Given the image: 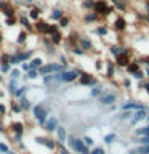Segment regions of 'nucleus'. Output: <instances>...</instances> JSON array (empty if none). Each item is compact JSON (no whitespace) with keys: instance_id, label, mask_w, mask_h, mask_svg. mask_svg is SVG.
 I'll return each mask as SVG.
<instances>
[{"instance_id":"cd10ccee","label":"nucleus","mask_w":149,"mask_h":154,"mask_svg":"<svg viewBox=\"0 0 149 154\" xmlns=\"http://www.w3.org/2000/svg\"><path fill=\"white\" fill-rule=\"evenodd\" d=\"M10 111L14 114V116H21L23 114V109H21V106H19V101L18 100H11L10 101Z\"/></svg>"},{"instance_id":"1a4fd4ad","label":"nucleus","mask_w":149,"mask_h":154,"mask_svg":"<svg viewBox=\"0 0 149 154\" xmlns=\"http://www.w3.org/2000/svg\"><path fill=\"white\" fill-rule=\"evenodd\" d=\"M128 21H127V18H125V14H119L117 18H115V21L111 24V27L114 29L117 34H125L127 32V29H128Z\"/></svg>"},{"instance_id":"49530a36","label":"nucleus","mask_w":149,"mask_h":154,"mask_svg":"<svg viewBox=\"0 0 149 154\" xmlns=\"http://www.w3.org/2000/svg\"><path fill=\"white\" fill-rule=\"evenodd\" d=\"M8 114V106L3 103V101H0V116L2 117H5V116Z\"/></svg>"},{"instance_id":"79ce46f5","label":"nucleus","mask_w":149,"mask_h":154,"mask_svg":"<svg viewBox=\"0 0 149 154\" xmlns=\"http://www.w3.org/2000/svg\"><path fill=\"white\" fill-rule=\"evenodd\" d=\"M132 79L133 80H144V79H146V74H144V69H139V71H136V72H135V74L132 75Z\"/></svg>"},{"instance_id":"f8f14e48","label":"nucleus","mask_w":149,"mask_h":154,"mask_svg":"<svg viewBox=\"0 0 149 154\" xmlns=\"http://www.w3.org/2000/svg\"><path fill=\"white\" fill-rule=\"evenodd\" d=\"M10 135H26V125L21 120H11L8 124Z\"/></svg>"},{"instance_id":"5701e85b","label":"nucleus","mask_w":149,"mask_h":154,"mask_svg":"<svg viewBox=\"0 0 149 154\" xmlns=\"http://www.w3.org/2000/svg\"><path fill=\"white\" fill-rule=\"evenodd\" d=\"M21 79H11V77H8V80H7V93L8 95H11L18 90V87L21 85V82H19Z\"/></svg>"},{"instance_id":"c03bdc74","label":"nucleus","mask_w":149,"mask_h":154,"mask_svg":"<svg viewBox=\"0 0 149 154\" xmlns=\"http://www.w3.org/2000/svg\"><path fill=\"white\" fill-rule=\"evenodd\" d=\"M95 69H96V72H103V69H104V61L101 60V58L95 60Z\"/></svg>"},{"instance_id":"e433bc0d","label":"nucleus","mask_w":149,"mask_h":154,"mask_svg":"<svg viewBox=\"0 0 149 154\" xmlns=\"http://www.w3.org/2000/svg\"><path fill=\"white\" fill-rule=\"evenodd\" d=\"M11 64H8V63H0V74L2 75H8L10 71H11Z\"/></svg>"},{"instance_id":"603ef678","label":"nucleus","mask_w":149,"mask_h":154,"mask_svg":"<svg viewBox=\"0 0 149 154\" xmlns=\"http://www.w3.org/2000/svg\"><path fill=\"white\" fill-rule=\"evenodd\" d=\"M3 43H5V34H3V32H0V50H2Z\"/></svg>"},{"instance_id":"423d86ee","label":"nucleus","mask_w":149,"mask_h":154,"mask_svg":"<svg viewBox=\"0 0 149 154\" xmlns=\"http://www.w3.org/2000/svg\"><path fill=\"white\" fill-rule=\"evenodd\" d=\"M99 82H101V80H99L95 74H90V72H87V71L82 69L80 75H79V80H77V84H79L80 87H88V88H91V87L98 85Z\"/></svg>"},{"instance_id":"4c0bfd02","label":"nucleus","mask_w":149,"mask_h":154,"mask_svg":"<svg viewBox=\"0 0 149 154\" xmlns=\"http://www.w3.org/2000/svg\"><path fill=\"white\" fill-rule=\"evenodd\" d=\"M56 58H58V63H59V64H62V66H66V67H69V60H67V56L64 55V53H58L56 55Z\"/></svg>"},{"instance_id":"c756f323","label":"nucleus","mask_w":149,"mask_h":154,"mask_svg":"<svg viewBox=\"0 0 149 154\" xmlns=\"http://www.w3.org/2000/svg\"><path fill=\"white\" fill-rule=\"evenodd\" d=\"M69 55H74V56H79V58H82V56H85L87 55V51L82 48L80 45H74V47H71V50H69Z\"/></svg>"},{"instance_id":"6e6552de","label":"nucleus","mask_w":149,"mask_h":154,"mask_svg":"<svg viewBox=\"0 0 149 154\" xmlns=\"http://www.w3.org/2000/svg\"><path fill=\"white\" fill-rule=\"evenodd\" d=\"M34 141H35L37 144H40V146H43L45 149H48V151L56 152V138H51V137H48V135H43V137H35Z\"/></svg>"},{"instance_id":"6ab92c4d","label":"nucleus","mask_w":149,"mask_h":154,"mask_svg":"<svg viewBox=\"0 0 149 154\" xmlns=\"http://www.w3.org/2000/svg\"><path fill=\"white\" fill-rule=\"evenodd\" d=\"M56 141H61V143H66L67 141V137H69V130H67L66 125H59V127L56 128Z\"/></svg>"},{"instance_id":"393cba45","label":"nucleus","mask_w":149,"mask_h":154,"mask_svg":"<svg viewBox=\"0 0 149 154\" xmlns=\"http://www.w3.org/2000/svg\"><path fill=\"white\" fill-rule=\"evenodd\" d=\"M50 37V40L53 45H56V47H61L62 45V42L66 40V37H64V34H62V31H58L55 34H51V35H48Z\"/></svg>"},{"instance_id":"f704fd0d","label":"nucleus","mask_w":149,"mask_h":154,"mask_svg":"<svg viewBox=\"0 0 149 154\" xmlns=\"http://www.w3.org/2000/svg\"><path fill=\"white\" fill-rule=\"evenodd\" d=\"M26 77H27V80H37L38 77H42V75H40V72H38V69H31L29 72H26Z\"/></svg>"},{"instance_id":"dca6fc26","label":"nucleus","mask_w":149,"mask_h":154,"mask_svg":"<svg viewBox=\"0 0 149 154\" xmlns=\"http://www.w3.org/2000/svg\"><path fill=\"white\" fill-rule=\"evenodd\" d=\"M27 38H29V32L24 31V29H19L18 31V35L14 38V45L19 47V48H24L27 43Z\"/></svg>"},{"instance_id":"aec40b11","label":"nucleus","mask_w":149,"mask_h":154,"mask_svg":"<svg viewBox=\"0 0 149 154\" xmlns=\"http://www.w3.org/2000/svg\"><path fill=\"white\" fill-rule=\"evenodd\" d=\"M106 90V85L103 84V82H99L98 85H95V87H91L90 88V98L91 100H98L101 95H103V91Z\"/></svg>"},{"instance_id":"b1692460","label":"nucleus","mask_w":149,"mask_h":154,"mask_svg":"<svg viewBox=\"0 0 149 154\" xmlns=\"http://www.w3.org/2000/svg\"><path fill=\"white\" fill-rule=\"evenodd\" d=\"M139 69H143V66L139 64V61L136 60V58H133V60L130 61V64H128L127 67H125V72H127V74H128L130 77H132V75L135 74V72L139 71Z\"/></svg>"},{"instance_id":"a19ab883","label":"nucleus","mask_w":149,"mask_h":154,"mask_svg":"<svg viewBox=\"0 0 149 154\" xmlns=\"http://www.w3.org/2000/svg\"><path fill=\"white\" fill-rule=\"evenodd\" d=\"M82 138H84V143H85V146H88L90 149L95 146V138H93V137H90V135H84Z\"/></svg>"},{"instance_id":"7ed1b4c3","label":"nucleus","mask_w":149,"mask_h":154,"mask_svg":"<svg viewBox=\"0 0 149 154\" xmlns=\"http://www.w3.org/2000/svg\"><path fill=\"white\" fill-rule=\"evenodd\" d=\"M93 11L98 14V16H101L103 19H106V18H109L111 14L115 11V7H114V5H111L108 0H95Z\"/></svg>"},{"instance_id":"c9c22d12","label":"nucleus","mask_w":149,"mask_h":154,"mask_svg":"<svg viewBox=\"0 0 149 154\" xmlns=\"http://www.w3.org/2000/svg\"><path fill=\"white\" fill-rule=\"evenodd\" d=\"M93 7H95V0H82V8L85 11H93Z\"/></svg>"},{"instance_id":"864d4df0","label":"nucleus","mask_w":149,"mask_h":154,"mask_svg":"<svg viewBox=\"0 0 149 154\" xmlns=\"http://www.w3.org/2000/svg\"><path fill=\"white\" fill-rule=\"evenodd\" d=\"M16 146H18L19 151H26V144H24V143H19V144H16Z\"/></svg>"},{"instance_id":"72a5a7b5","label":"nucleus","mask_w":149,"mask_h":154,"mask_svg":"<svg viewBox=\"0 0 149 154\" xmlns=\"http://www.w3.org/2000/svg\"><path fill=\"white\" fill-rule=\"evenodd\" d=\"M23 74H24V72L19 69V66H16V67H11V71H10L8 77H11V79H21Z\"/></svg>"},{"instance_id":"0eeeda50","label":"nucleus","mask_w":149,"mask_h":154,"mask_svg":"<svg viewBox=\"0 0 149 154\" xmlns=\"http://www.w3.org/2000/svg\"><path fill=\"white\" fill-rule=\"evenodd\" d=\"M18 26L27 31L29 34H34V23L27 16V11L24 13V10H18Z\"/></svg>"},{"instance_id":"3c124183","label":"nucleus","mask_w":149,"mask_h":154,"mask_svg":"<svg viewBox=\"0 0 149 154\" xmlns=\"http://www.w3.org/2000/svg\"><path fill=\"white\" fill-rule=\"evenodd\" d=\"M117 108H119L117 103H115V104H111V106H108V112H114V111H117Z\"/></svg>"},{"instance_id":"4be33fe9","label":"nucleus","mask_w":149,"mask_h":154,"mask_svg":"<svg viewBox=\"0 0 149 154\" xmlns=\"http://www.w3.org/2000/svg\"><path fill=\"white\" fill-rule=\"evenodd\" d=\"M19 106H21V109H23V112H31L32 111V106H34V101L29 98V96H23V98H19Z\"/></svg>"},{"instance_id":"6e6d98bb","label":"nucleus","mask_w":149,"mask_h":154,"mask_svg":"<svg viewBox=\"0 0 149 154\" xmlns=\"http://www.w3.org/2000/svg\"><path fill=\"white\" fill-rule=\"evenodd\" d=\"M144 69V74H146V79L149 80V67H143Z\"/></svg>"},{"instance_id":"bb28decb","label":"nucleus","mask_w":149,"mask_h":154,"mask_svg":"<svg viewBox=\"0 0 149 154\" xmlns=\"http://www.w3.org/2000/svg\"><path fill=\"white\" fill-rule=\"evenodd\" d=\"M117 140H119V135L117 133H115V132H109V133H106L104 137H103V143L106 144V146H112Z\"/></svg>"},{"instance_id":"ea45409f","label":"nucleus","mask_w":149,"mask_h":154,"mask_svg":"<svg viewBox=\"0 0 149 154\" xmlns=\"http://www.w3.org/2000/svg\"><path fill=\"white\" fill-rule=\"evenodd\" d=\"M5 27H16V24H18V16L16 18H5Z\"/></svg>"},{"instance_id":"f3484780","label":"nucleus","mask_w":149,"mask_h":154,"mask_svg":"<svg viewBox=\"0 0 149 154\" xmlns=\"http://www.w3.org/2000/svg\"><path fill=\"white\" fill-rule=\"evenodd\" d=\"M101 21H104L101 16H98L95 11H87L84 14V23L87 24V26H90V24H96V23H101Z\"/></svg>"},{"instance_id":"9b49d317","label":"nucleus","mask_w":149,"mask_h":154,"mask_svg":"<svg viewBox=\"0 0 149 154\" xmlns=\"http://www.w3.org/2000/svg\"><path fill=\"white\" fill-rule=\"evenodd\" d=\"M61 125V122H59V117L58 116H53V114H50V117L47 119V122H45V125H43V130H45V133H48V135H51V133H55L56 132V128Z\"/></svg>"},{"instance_id":"a18cd8bd","label":"nucleus","mask_w":149,"mask_h":154,"mask_svg":"<svg viewBox=\"0 0 149 154\" xmlns=\"http://www.w3.org/2000/svg\"><path fill=\"white\" fill-rule=\"evenodd\" d=\"M19 69L26 74V72H29L32 69V66H31V63H29V61H26V63H21V64H19Z\"/></svg>"},{"instance_id":"4d7b16f0","label":"nucleus","mask_w":149,"mask_h":154,"mask_svg":"<svg viewBox=\"0 0 149 154\" xmlns=\"http://www.w3.org/2000/svg\"><path fill=\"white\" fill-rule=\"evenodd\" d=\"M5 95H7V93H5V91H3V90H0V101H2V100L5 98Z\"/></svg>"},{"instance_id":"412c9836","label":"nucleus","mask_w":149,"mask_h":154,"mask_svg":"<svg viewBox=\"0 0 149 154\" xmlns=\"http://www.w3.org/2000/svg\"><path fill=\"white\" fill-rule=\"evenodd\" d=\"M29 91H31V85H29V84H21V85L18 87V90L13 93L11 98L19 100V98H23V96H26V95L29 93Z\"/></svg>"},{"instance_id":"f257e3e1","label":"nucleus","mask_w":149,"mask_h":154,"mask_svg":"<svg viewBox=\"0 0 149 154\" xmlns=\"http://www.w3.org/2000/svg\"><path fill=\"white\" fill-rule=\"evenodd\" d=\"M51 106L47 103V101H38V103H34L32 106V119L35 120V124L38 125L40 128H43V125H45L47 119L50 117L51 114Z\"/></svg>"},{"instance_id":"c85d7f7f","label":"nucleus","mask_w":149,"mask_h":154,"mask_svg":"<svg viewBox=\"0 0 149 154\" xmlns=\"http://www.w3.org/2000/svg\"><path fill=\"white\" fill-rule=\"evenodd\" d=\"M147 135H149V122L146 125L135 128V132H133V137H147Z\"/></svg>"},{"instance_id":"a878e982","label":"nucleus","mask_w":149,"mask_h":154,"mask_svg":"<svg viewBox=\"0 0 149 154\" xmlns=\"http://www.w3.org/2000/svg\"><path fill=\"white\" fill-rule=\"evenodd\" d=\"M64 14H66L64 10L59 8V7H53V8L50 10V19H51V21H55V23L59 21V19L64 16Z\"/></svg>"},{"instance_id":"2f4dec72","label":"nucleus","mask_w":149,"mask_h":154,"mask_svg":"<svg viewBox=\"0 0 149 154\" xmlns=\"http://www.w3.org/2000/svg\"><path fill=\"white\" fill-rule=\"evenodd\" d=\"M29 63H31L32 69H40V67L43 66V63H45V61H43V58H42V56H34V58H32V60L29 61Z\"/></svg>"},{"instance_id":"8fccbe9b","label":"nucleus","mask_w":149,"mask_h":154,"mask_svg":"<svg viewBox=\"0 0 149 154\" xmlns=\"http://www.w3.org/2000/svg\"><path fill=\"white\" fill-rule=\"evenodd\" d=\"M103 146H93L90 149V154H101V151H103Z\"/></svg>"},{"instance_id":"052dcab7","label":"nucleus","mask_w":149,"mask_h":154,"mask_svg":"<svg viewBox=\"0 0 149 154\" xmlns=\"http://www.w3.org/2000/svg\"><path fill=\"white\" fill-rule=\"evenodd\" d=\"M0 119H3V117H2V116H0Z\"/></svg>"},{"instance_id":"bf43d9fd","label":"nucleus","mask_w":149,"mask_h":154,"mask_svg":"<svg viewBox=\"0 0 149 154\" xmlns=\"http://www.w3.org/2000/svg\"><path fill=\"white\" fill-rule=\"evenodd\" d=\"M2 84H3V75L0 74V85H2Z\"/></svg>"},{"instance_id":"09e8293b","label":"nucleus","mask_w":149,"mask_h":154,"mask_svg":"<svg viewBox=\"0 0 149 154\" xmlns=\"http://www.w3.org/2000/svg\"><path fill=\"white\" fill-rule=\"evenodd\" d=\"M10 151V146L7 143H3V141H0V154H7Z\"/></svg>"},{"instance_id":"ddd939ff","label":"nucleus","mask_w":149,"mask_h":154,"mask_svg":"<svg viewBox=\"0 0 149 154\" xmlns=\"http://www.w3.org/2000/svg\"><path fill=\"white\" fill-rule=\"evenodd\" d=\"M48 29H50V23L42 19V18L34 23V32L37 35H48Z\"/></svg>"},{"instance_id":"37998d69","label":"nucleus","mask_w":149,"mask_h":154,"mask_svg":"<svg viewBox=\"0 0 149 154\" xmlns=\"http://www.w3.org/2000/svg\"><path fill=\"white\" fill-rule=\"evenodd\" d=\"M136 60L139 61V64H141L143 67H149V55H143V56L136 58Z\"/></svg>"},{"instance_id":"13d9d810","label":"nucleus","mask_w":149,"mask_h":154,"mask_svg":"<svg viewBox=\"0 0 149 154\" xmlns=\"http://www.w3.org/2000/svg\"><path fill=\"white\" fill-rule=\"evenodd\" d=\"M7 154H18V152H16V151H13V149H10V151H8Z\"/></svg>"},{"instance_id":"58836bf2","label":"nucleus","mask_w":149,"mask_h":154,"mask_svg":"<svg viewBox=\"0 0 149 154\" xmlns=\"http://www.w3.org/2000/svg\"><path fill=\"white\" fill-rule=\"evenodd\" d=\"M58 24H59V27H61V29H66V27H69V26H71V18H69V16H66V14H64V16H62V18L59 19V21H58Z\"/></svg>"},{"instance_id":"a211bd4d","label":"nucleus","mask_w":149,"mask_h":154,"mask_svg":"<svg viewBox=\"0 0 149 154\" xmlns=\"http://www.w3.org/2000/svg\"><path fill=\"white\" fill-rule=\"evenodd\" d=\"M79 45L84 48L87 53H90L91 50H95V43L93 40L88 37V35H80V40H79Z\"/></svg>"},{"instance_id":"9d476101","label":"nucleus","mask_w":149,"mask_h":154,"mask_svg":"<svg viewBox=\"0 0 149 154\" xmlns=\"http://www.w3.org/2000/svg\"><path fill=\"white\" fill-rule=\"evenodd\" d=\"M115 74H117V64H115V61L109 60V58L104 60V77L111 82V80H114L115 77H117Z\"/></svg>"},{"instance_id":"20e7f679","label":"nucleus","mask_w":149,"mask_h":154,"mask_svg":"<svg viewBox=\"0 0 149 154\" xmlns=\"http://www.w3.org/2000/svg\"><path fill=\"white\" fill-rule=\"evenodd\" d=\"M80 72H82L80 67H69V69L62 71V72H61V84H62V85L75 84V82L79 80Z\"/></svg>"},{"instance_id":"39448f33","label":"nucleus","mask_w":149,"mask_h":154,"mask_svg":"<svg viewBox=\"0 0 149 154\" xmlns=\"http://www.w3.org/2000/svg\"><path fill=\"white\" fill-rule=\"evenodd\" d=\"M119 96H120V95L117 93V91L106 88V90L103 91V95H101V96H99V98L96 100V101H98V104H99V106H104V108H108V106L117 103Z\"/></svg>"},{"instance_id":"7c9ffc66","label":"nucleus","mask_w":149,"mask_h":154,"mask_svg":"<svg viewBox=\"0 0 149 154\" xmlns=\"http://www.w3.org/2000/svg\"><path fill=\"white\" fill-rule=\"evenodd\" d=\"M120 48H122L120 43H111V45L108 47V51H109V55L112 56V58H115L120 53Z\"/></svg>"},{"instance_id":"5fc2aeb1","label":"nucleus","mask_w":149,"mask_h":154,"mask_svg":"<svg viewBox=\"0 0 149 154\" xmlns=\"http://www.w3.org/2000/svg\"><path fill=\"white\" fill-rule=\"evenodd\" d=\"M144 91H146V95L149 96V80L146 82V85H144Z\"/></svg>"},{"instance_id":"473e14b6","label":"nucleus","mask_w":149,"mask_h":154,"mask_svg":"<svg viewBox=\"0 0 149 154\" xmlns=\"http://www.w3.org/2000/svg\"><path fill=\"white\" fill-rule=\"evenodd\" d=\"M132 77H120V87L125 90H132Z\"/></svg>"},{"instance_id":"de8ad7c7","label":"nucleus","mask_w":149,"mask_h":154,"mask_svg":"<svg viewBox=\"0 0 149 154\" xmlns=\"http://www.w3.org/2000/svg\"><path fill=\"white\" fill-rule=\"evenodd\" d=\"M0 133H2V135H8L10 133L8 132V125H5L2 119H0Z\"/></svg>"},{"instance_id":"f03ea898","label":"nucleus","mask_w":149,"mask_h":154,"mask_svg":"<svg viewBox=\"0 0 149 154\" xmlns=\"http://www.w3.org/2000/svg\"><path fill=\"white\" fill-rule=\"evenodd\" d=\"M133 58H135V56H133V48H132V47L122 45V48H120V53L114 58V61H115V64H117V67H122V69H125V67L130 64V61H132Z\"/></svg>"},{"instance_id":"680f3d73","label":"nucleus","mask_w":149,"mask_h":154,"mask_svg":"<svg viewBox=\"0 0 149 154\" xmlns=\"http://www.w3.org/2000/svg\"><path fill=\"white\" fill-rule=\"evenodd\" d=\"M55 154H56V152H55Z\"/></svg>"},{"instance_id":"2eb2a0df","label":"nucleus","mask_w":149,"mask_h":154,"mask_svg":"<svg viewBox=\"0 0 149 154\" xmlns=\"http://www.w3.org/2000/svg\"><path fill=\"white\" fill-rule=\"evenodd\" d=\"M42 11H43V8L38 7V5H29V8H27V16L31 18L32 23H35L37 19L42 18Z\"/></svg>"},{"instance_id":"4468645a","label":"nucleus","mask_w":149,"mask_h":154,"mask_svg":"<svg viewBox=\"0 0 149 154\" xmlns=\"http://www.w3.org/2000/svg\"><path fill=\"white\" fill-rule=\"evenodd\" d=\"M147 114H149V111H146V109H138V111H133V116H132V119L128 120V125H130V127H133V125H138L139 122L146 120Z\"/></svg>"}]
</instances>
